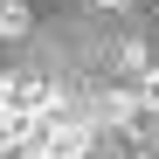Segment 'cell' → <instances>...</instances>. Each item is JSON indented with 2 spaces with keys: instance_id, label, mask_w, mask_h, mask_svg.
<instances>
[{
  "instance_id": "cell-1",
  "label": "cell",
  "mask_w": 159,
  "mask_h": 159,
  "mask_svg": "<svg viewBox=\"0 0 159 159\" xmlns=\"http://www.w3.org/2000/svg\"><path fill=\"white\" fill-rule=\"evenodd\" d=\"M42 145H48V159H97V118L69 111L56 125H42Z\"/></svg>"
},
{
  "instance_id": "cell-2",
  "label": "cell",
  "mask_w": 159,
  "mask_h": 159,
  "mask_svg": "<svg viewBox=\"0 0 159 159\" xmlns=\"http://www.w3.org/2000/svg\"><path fill=\"white\" fill-rule=\"evenodd\" d=\"M0 159H48L42 131H0Z\"/></svg>"
},
{
  "instance_id": "cell-3",
  "label": "cell",
  "mask_w": 159,
  "mask_h": 159,
  "mask_svg": "<svg viewBox=\"0 0 159 159\" xmlns=\"http://www.w3.org/2000/svg\"><path fill=\"white\" fill-rule=\"evenodd\" d=\"M28 0H0V42H21V35H28Z\"/></svg>"
},
{
  "instance_id": "cell-4",
  "label": "cell",
  "mask_w": 159,
  "mask_h": 159,
  "mask_svg": "<svg viewBox=\"0 0 159 159\" xmlns=\"http://www.w3.org/2000/svg\"><path fill=\"white\" fill-rule=\"evenodd\" d=\"M131 97H139V111H145V118L159 111V62H152V69H139V76H131Z\"/></svg>"
},
{
  "instance_id": "cell-5",
  "label": "cell",
  "mask_w": 159,
  "mask_h": 159,
  "mask_svg": "<svg viewBox=\"0 0 159 159\" xmlns=\"http://www.w3.org/2000/svg\"><path fill=\"white\" fill-rule=\"evenodd\" d=\"M131 159H159V145H139V152H131Z\"/></svg>"
},
{
  "instance_id": "cell-6",
  "label": "cell",
  "mask_w": 159,
  "mask_h": 159,
  "mask_svg": "<svg viewBox=\"0 0 159 159\" xmlns=\"http://www.w3.org/2000/svg\"><path fill=\"white\" fill-rule=\"evenodd\" d=\"M97 7H125V0H97Z\"/></svg>"
},
{
  "instance_id": "cell-7",
  "label": "cell",
  "mask_w": 159,
  "mask_h": 159,
  "mask_svg": "<svg viewBox=\"0 0 159 159\" xmlns=\"http://www.w3.org/2000/svg\"><path fill=\"white\" fill-rule=\"evenodd\" d=\"M97 159H118V152H97Z\"/></svg>"
}]
</instances>
